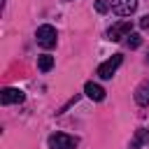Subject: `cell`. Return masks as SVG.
Here are the masks:
<instances>
[{"instance_id":"1","label":"cell","mask_w":149,"mask_h":149,"mask_svg":"<svg viewBox=\"0 0 149 149\" xmlns=\"http://www.w3.org/2000/svg\"><path fill=\"white\" fill-rule=\"evenodd\" d=\"M56 28L54 26H40L37 28V33H35V40H37V44L40 47H44V49H51V47H56Z\"/></svg>"},{"instance_id":"2","label":"cell","mask_w":149,"mask_h":149,"mask_svg":"<svg viewBox=\"0 0 149 149\" xmlns=\"http://www.w3.org/2000/svg\"><path fill=\"white\" fill-rule=\"evenodd\" d=\"M79 144V137L68 135V133H54L49 137V147L51 149H74Z\"/></svg>"},{"instance_id":"3","label":"cell","mask_w":149,"mask_h":149,"mask_svg":"<svg viewBox=\"0 0 149 149\" xmlns=\"http://www.w3.org/2000/svg\"><path fill=\"white\" fill-rule=\"evenodd\" d=\"M121 61H123L121 54H114L112 58H107L105 63H100V65H98V77H100V79H112V74L116 72V68L121 65Z\"/></svg>"},{"instance_id":"4","label":"cell","mask_w":149,"mask_h":149,"mask_svg":"<svg viewBox=\"0 0 149 149\" xmlns=\"http://www.w3.org/2000/svg\"><path fill=\"white\" fill-rule=\"evenodd\" d=\"M128 35H130V21H119L107 30V40L112 42H119L121 37H128Z\"/></svg>"},{"instance_id":"5","label":"cell","mask_w":149,"mask_h":149,"mask_svg":"<svg viewBox=\"0 0 149 149\" xmlns=\"http://www.w3.org/2000/svg\"><path fill=\"white\" fill-rule=\"evenodd\" d=\"M137 9V0H112V12L119 16H130Z\"/></svg>"},{"instance_id":"6","label":"cell","mask_w":149,"mask_h":149,"mask_svg":"<svg viewBox=\"0 0 149 149\" xmlns=\"http://www.w3.org/2000/svg\"><path fill=\"white\" fill-rule=\"evenodd\" d=\"M23 91L21 88H12V86H7V88H2L0 91V102L2 105H14V102H23Z\"/></svg>"},{"instance_id":"7","label":"cell","mask_w":149,"mask_h":149,"mask_svg":"<svg viewBox=\"0 0 149 149\" xmlns=\"http://www.w3.org/2000/svg\"><path fill=\"white\" fill-rule=\"evenodd\" d=\"M84 93H86L91 100H95V102L105 100V88H102L100 84H95V81H86V84H84Z\"/></svg>"},{"instance_id":"8","label":"cell","mask_w":149,"mask_h":149,"mask_svg":"<svg viewBox=\"0 0 149 149\" xmlns=\"http://www.w3.org/2000/svg\"><path fill=\"white\" fill-rule=\"evenodd\" d=\"M135 102L137 105H149V79H144L135 88Z\"/></svg>"},{"instance_id":"9","label":"cell","mask_w":149,"mask_h":149,"mask_svg":"<svg viewBox=\"0 0 149 149\" xmlns=\"http://www.w3.org/2000/svg\"><path fill=\"white\" fill-rule=\"evenodd\" d=\"M144 144H149V130L140 128V130H135V135H133V140H130V149H140V147H144Z\"/></svg>"},{"instance_id":"10","label":"cell","mask_w":149,"mask_h":149,"mask_svg":"<svg viewBox=\"0 0 149 149\" xmlns=\"http://www.w3.org/2000/svg\"><path fill=\"white\" fill-rule=\"evenodd\" d=\"M37 68H40L42 72H49V70L54 68V56H49V54H42V56L37 58Z\"/></svg>"},{"instance_id":"11","label":"cell","mask_w":149,"mask_h":149,"mask_svg":"<svg viewBox=\"0 0 149 149\" xmlns=\"http://www.w3.org/2000/svg\"><path fill=\"white\" fill-rule=\"evenodd\" d=\"M140 44H142V37H140L137 33H130V35L126 37V47H128V49H137Z\"/></svg>"},{"instance_id":"12","label":"cell","mask_w":149,"mask_h":149,"mask_svg":"<svg viewBox=\"0 0 149 149\" xmlns=\"http://www.w3.org/2000/svg\"><path fill=\"white\" fill-rule=\"evenodd\" d=\"M109 7H112L109 0H95V12H98V14H105Z\"/></svg>"},{"instance_id":"13","label":"cell","mask_w":149,"mask_h":149,"mask_svg":"<svg viewBox=\"0 0 149 149\" xmlns=\"http://www.w3.org/2000/svg\"><path fill=\"white\" fill-rule=\"evenodd\" d=\"M140 28L142 30H149V16H142L140 19Z\"/></svg>"}]
</instances>
